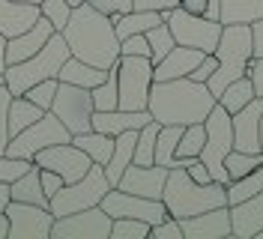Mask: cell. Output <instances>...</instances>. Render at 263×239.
<instances>
[{"label":"cell","mask_w":263,"mask_h":239,"mask_svg":"<svg viewBox=\"0 0 263 239\" xmlns=\"http://www.w3.org/2000/svg\"><path fill=\"white\" fill-rule=\"evenodd\" d=\"M60 33L66 36V45L72 51V57H78L84 63L111 69L120 60V36L114 30V18L96 9L93 3L75 6Z\"/></svg>","instance_id":"obj_1"},{"label":"cell","mask_w":263,"mask_h":239,"mask_svg":"<svg viewBox=\"0 0 263 239\" xmlns=\"http://www.w3.org/2000/svg\"><path fill=\"white\" fill-rule=\"evenodd\" d=\"M215 108V96L203 81L171 78V81H153L149 87L147 111L162 126H189L203 123L206 114Z\"/></svg>","instance_id":"obj_2"},{"label":"cell","mask_w":263,"mask_h":239,"mask_svg":"<svg viewBox=\"0 0 263 239\" xmlns=\"http://www.w3.org/2000/svg\"><path fill=\"white\" fill-rule=\"evenodd\" d=\"M162 200L167 207L171 218H189L197 212H206V209L224 207L228 204V186L224 182H195L185 168H171L167 179H164V191Z\"/></svg>","instance_id":"obj_3"},{"label":"cell","mask_w":263,"mask_h":239,"mask_svg":"<svg viewBox=\"0 0 263 239\" xmlns=\"http://www.w3.org/2000/svg\"><path fill=\"white\" fill-rule=\"evenodd\" d=\"M69 57H72V51L66 45V36L60 30H54V36L33 57L21 60V63L6 66V72H3L6 87L12 90V96H24L33 84H39V81H45V78H57L60 75V66Z\"/></svg>","instance_id":"obj_4"},{"label":"cell","mask_w":263,"mask_h":239,"mask_svg":"<svg viewBox=\"0 0 263 239\" xmlns=\"http://www.w3.org/2000/svg\"><path fill=\"white\" fill-rule=\"evenodd\" d=\"M213 54L218 57V69L213 72V78L206 81V87L218 99L228 84L248 75V63L254 60V54H251V24H224L221 39H218Z\"/></svg>","instance_id":"obj_5"},{"label":"cell","mask_w":263,"mask_h":239,"mask_svg":"<svg viewBox=\"0 0 263 239\" xmlns=\"http://www.w3.org/2000/svg\"><path fill=\"white\" fill-rule=\"evenodd\" d=\"M111 189H114V186L108 182L105 168H102V164H93L81 179L66 182L63 189L48 200V209L54 212V218H60V215H72V212H81V209L99 207L102 197H105Z\"/></svg>","instance_id":"obj_6"},{"label":"cell","mask_w":263,"mask_h":239,"mask_svg":"<svg viewBox=\"0 0 263 239\" xmlns=\"http://www.w3.org/2000/svg\"><path fill=\"white\" fill-rule=\"evenodd\" d=\"M203 126H206V141H203V150H200L197 159L206 164V171H210V176H213L215 182L230 186L224 159H228V153L233 150V120H230V114L215 102V108L206 114Z\"/></svg>","instance_id":"obj_7"},{"label":"cell","mask_w":263,"mask_h":239,"mask_svg":"<svg viewBox=\"0 0 263 239\" xmlns=\"http://www.w3.org/2000/svg\"><path fill=\"white\" fill-rule=\"evenodd\" d=\"M164 24L171 27L177 45H189V48H197L203 54H213L218 39H221V30L224 24L221 21H213L206 15H195V12H185L182 6H174V9H164L162 12Z\"/></svg>","instance_id":"obj_8"},{"label":"cell","mask_w":263,"mask_h":239,"mask_svg":"<svg viewBox=\"0 0 263 239\" xmlns=\"http://www.w3.org/2000/svg\"><path fill=\"white\" fill-rule=\"evenodd\" d=\"M153 60L120 54L117 60V84H120V108L123 111H147L149 87H153Z\"/></svg>","instance_id":"obj_9"},{"label":"cell","mask_w":263,"mask_h":239,"mask_svg":"<svg viewBox=\"0 0 263 239\" xmlns=\"http://www.w3.org/2000/svg\"><path fill=\"white\" fill-rule=\"evenodd\" d=\"M72 141V132L54 117L51 111H45L33 126H27L24 132H18L15 138L6 146V156H15V159H36V153L48 150L54 143H69Z\"/></svg>","instance_id":"obj_10"},{"label":"cell","mask_w":263,"mask_h":239,"mask_svg":"<svg viewBox=\"0 0 263 239\" xmlns=\"http://www.w3.org/2000/svg\"><path fill=\"white\" fill-rule=\"evenodd\" d=\"M93 111H96V105H93V93L87 87H75V84H66V81L57 84V96L51 102V114L72 135H81V132L93 128Z\"/></svg>","instance_id":"obj_11"},{"label":"cell","mask_w":263,"mask_h":239,"mask_svg":"<svg viewBox=\"0 0 263 239\" xmlns=\"http://www.w3.org/2000/svg\"><path fill=\"white\" fill-rule=\"evenodd\" d=\"M99 207L105 209L111 218H141L149 227L162 224L167 218V207L164 200H153V197H141V194H129L123 189H111Z\"/></svg>","instance_id":"obj_12"},{"label":"cell","mask_w":263,"mask_h":239,"mask_svg":"<svg viewBox=\"0 0 263 239\" xmlns=\"http://www.w3.org/2000/svg\"><path fill=\"white\" fill-rule=\"evenodd\" d=\"M111 224L114 218L102 207H90L54 218L51 239H111Z\"/></svg>","instance_id":"obj_13"},{"label":"cell","mask_w":263,"mask_h":239,"mask_svg":"<svg viewBox=\"0 0 263 239\" xmlns=\"http://www.w3.org/2000/svg\"><path fill=\"white\" fill-rule=\"evenodd\" d=\"M3 212L9 218V239H51L54 212L48 207L9 200Z\"/></svg>","instance_id":"obj_14"},{"label":"cell","mask_w":263,"mask_h":239,"mask_svg":"<svg viewBox=\"0 0 263 239\" xmlns=\"http://www.w3.org/2000/svg\"><path fill=\"white\" fill-rule=\"evenodd\" d=\"M33 164L60 174L63 182H75V179H81V176L93 168V159L84 153L81 146H75V143L69 141V143H54V146H48V150L36 153Z\"/></svg>","instance_id":"obj_15"},{"label":"cell","mask_w":263,"mask_h":239,"mask_svg":"<svg viewBox=\"0 0 263 239\" xmlns=\"http://www.w3.org/2000/svg\"><path fill=\"white\" fill-rule=\"evenodd\" d=\"M167 171L171 168H162V164H135L132 161L129 168L123 171V176H120V182H117L114 189H123V191H129V194H141V197H153V200H162Z\"/></svg>","instance_id":"obj_16"},{"label":"cell","mask_w":263,"mask_h":239,"mask_svg":"<svg viewBox=\"0 0 263 239\" xmlns=\"http://www.w3.org/2000/svg\"><path fill=\"white\" fill-rule=\"evenodd\" d=\"M233 120V150L260 153V123H263V96H254L242 111L230 114Z\"/></svg>","instance_id":"obj_17"},{"label":"cell","mask_w":263,"mask_h":239,"mask_svg":"<svg viewBox=\"0 0 263 239\" xmlns=\"http://www.w3.org/2000/svg\"><path fill=\"white\" fill-rule=\"evenodd\" d=\"M185 239H228L230 233V207H215L206 212H197L189 218H180Z\"/></svg>","instance_id":"obj_18"},{"label":"cell","mask_w":263,"mask_h":239,"mask_svg":"<svg viewBox=\"0 0 263 239\" xmlns=\"http://www.w3.org/2000/svg\"><path fill=\"white\" fill-rule=\"evenodd\" d=\"M54 30H57V27L51 24L48 18L39 15L33 27H27L24 33H18V36H12V39H6V66L9 63H21V60L33 57V54H36V51L54 36Z\"/></svg>","instance_id":"obj_19"},{"label":"cell","mask_w":263,"mask_h":239,"mask_svg":"<svg viewBox=\"0 0 263 239\" xmlns=\"http://www.w3.org/2000/svg\"><path fill=\"white\" fill-rule=\"evenodd\" d=\"M263 230V191L239 204H230V233L239 239H257Z\"/></svg>","instance_id":"obj_20"},{"label":"cell","mask_w":263,"mask_h":239,"mask_svg":"<svg viewBox=\"0 0 263 239\" xmlns=\"http://www.w3.org/2000/svg\"><path fill=\"white\" fill-rule=\"evenodd\" d=\"M206 54L189 45H174L164 54L159 63H153V78L156 81H171V78H185L197 69V63L203 60Z\"/></svg>","instance_id":"obj_21"},{"label":"cell","mask_w":263,"mask_h":239,"mask_svg":"<svg viewBox=\"0 0 263 239\" xmlns=\"http://www.w3.org/2000/svg\"><path fill=\"white\" fill-rule=\"evenodd\" d=\"M42 15L39 6L33 3H21V0H0V33L6 39H12L18 33L36 24V18Z\"/></svg>","instance_id":"obj_22"},{"label":"cell","mask_w":263,"mask_h":239,"mask_svg":"<svg viewBox=\"0 0 263 239\" xmlns=\"http://www.w3.org/2000/svg\"><path fill=\"white\" fill-rule=\"evenodd\" d=\"M149 120H153L149 111H123V108H114V111H93V128L111 135V138H117L120 132H129V128H144Z\"/></svg>","instance_id":"obj_23"},{"label":"cell","mask_w":263,"mask_h":239,"mask_svg":"<svg viewBox=\"0 0 263 239\" xmlns=\"http://www.w3.org/2000/svg\"><path fill=\"white\" fill-rule=\"evenodd\" d=\"M135 143H138V128L120 132V135L114 138V153H111V159H108V164H105V176H108L111 186L120 182L123 171L132 164V159H135Z\"/></svg>","instance_id":"obj_24"},{"label":"cell","mask_w":263,"mask_h":239,"mask_svg":"<svg viewBox=\"0 0 263 239\" xmlns=\"http://www.w3.org/2000/svg\"><path fill=\"white\" fill-rule=\"evenodd\" d=\"M105 78H108V69H99V66H93V63H84V60H78V57H69V60L60 66V75H57V81L75 84V87H87V90L99 87Z\"/></svg>","instance_id":"obj_25"},{"label":"cell","mask_w":263,"mask_h":239,"mask_svg":"<svg viewBox=\"0 0 263 239\" xmlns=\"http://www.w3.org/2000/svg\"><path fill=\"white\" fill-rule=\"evenodd\" d=\"M111 18H114V30L120 39L135 36V33H147L149 27H156V24L164 21L162 12H149V9H129V12H117Z\"/></svg>","instance_id":"obj_26"},{"label":"cell","mask_w":263,"mask_h":239,"mask_svg":"<svg viewBox=\"0 0 263 239\" xmlns=\"http://www.w3.org/2000/svg\"><path fill=\"white\" fill-rule=\"evenodd\" d=\"M72 143L75 146H81L84 153L93 159V164H108L111 159V153H114V138L111 135H105V132H96V128H90V132H81V135H72Z\"/></svg>","instance_id":"obj_27"},{"label":"cell","mask_w":263,"mask_h":239,"mask_svg":"<svg viewBox=\"0 0 263 239\" xmlns=\"http://www.w3.org/2000/svg\"><path fill=\"white\" fill-rule=\"evenodd\" d=\"M9 194H12V200L48 207V194L42 191V179H39V168H36V164H33L27 174L18 176L15 182H9Z\"/></svg>","instance_id":"obj_28"},{"label":"cell","mask_w":263,"mask_h":239,"mask_svg":"<svg viewBox=\"0 0 263 239\" xmlns=\"http://www.w3.org/2000/svg\"><path fill=\"white\" fill-rule=\"evenodd\" d=\"M263 18V0H221V24H254Z\"/></svg>","instance_id":"obj_29"},{"label":"cell","mask_w":263,"mask_h":239,"mask_svg":"<svg viewBox=\"0 0 263 239\" xmlns=\"http://www.w3.org/2000/svg\"><path fill=\"white\" fill-rule=\"evenodd\" d=\"M203 141H206V126H203V123H189V126H182L180 143H177V159H180L182 168H189V164L200 156Z\"/></svg>","instance_id":"obj_30"},{"label":"cell","mask_w":263,"mask_h":239,"mask_svg":"<svg viewBox=\"0 0 263 239\" xmlns=\"http://www.w3.org/2000/svg\"><path fill=\"white\" fill-rule=\"evenodd\" d=\"M42 114L45 111L39 105H33L27 96H12V102H9V138H15L18 132L33 126Z\"/></svg>","instance_id":"obj_31"},{"label":"cell","mask_w":263,"mask_h":239,"mask_svg":"<svg viewBox=\"0 0 263 239\" xmlns=\"http://www.w3.org/2000/svg\"><path fill=\"white\" fill-rule=\"evenodd\" d=\"M254 96H257V93H254V84H251V78H248V75H242V78H236L233 84H228L215 102H218V105H221L228 114H236V111H242V108H246Z\"/></svg>","instance_id":"obj_32"},{"label":"cell","mask_w":263,"mask_h":239,"mask_svg":"<svg viewBox=\"0 0 263 239\" xmlns=\"http://www.w3.org/2000/svg\"><path fill=\"white\" fill-rule=\"evenodd\" d=\"M182 126H162L156 135V164L162 168H182L177 159V143H180Z\"/></svg>","instance_id":"obj_33"},{"label":"cell","mask_w":263,"mask_h":239,"mask_svg":"<svg viewBox=\"0 0 263 239\" xmlns=\"http://www.w3.org/2000/svg\"><path fill=\"white\" fill-rule=\"evenodd\" d=\"M93 93V105H96V111H114L120 108V84H117V63L108 69V78L102 81L99 87L90 90Z\"/></svg>","instance_id":"obj_34"},{"label":"cell","mask_w":263,"mask_h":239,"mask_svg":"<svg viewBox=\"0 0 263 239\" xmlns=\"http://www.w3.org/2000/svg\"><path fill=\"white\" fill-rule=\"evenodd\" d=\"M260 164H263V153H246V150H230L228 159H224L230 182H233V179H242L246 174H251V171L260 168Z\"/></svg>","instance_id":"obj_35"},{"label":"cell","mask_w":263,"mask_h":239,"mask_svg":"<svg viewBox=\"0 0 263 239\" xmlns=\"http://www.w3.org/2000/svg\"><path fill=\"white\" fill-rule=\"evenodd\" d=\"M263 191V164L260 168H254L251 174H246L242 179H233L228 186V207L230 204H239V200H246L251 194H257Z\"/></svg>","instance_id":"obj_36"},{"label":"cell","mask_w":263,"mask_h":239,"mask_svg":"<svg viewBox=\"0 0 263 239\" xmlns=\"http://www.w3.org/2000/svg\"><path fill=\"white\" fill-rule=\"evenodd\" d=\"M147 42H149V60H153V63H159V60H162L164 54H167L171 48L177 45L174 33H171V27H167L164 21L147 30Z\"/></svg>","instance_id":"obj_37"},{"label":"cell","mask_w":263,"mask_h":239,"mask_svg":"<svg viewBox=\"0 0 263 239\" xmlns=\"http://www.w3.org/2000/svg\"><path fill=\"white\" fill-rule=\"evenodd\" d=\"M149 230L153 227L147 222H141V218H114L111 239H147Z\"/></svg>","instance_id":"obj_38"},{"label":"cell","mask_w":263,"mask_h":239,"mask_svg":"<svg viewBox=\"0 0 263 239\" xmlns=\"http://www.w3.org/2000/svg\"><path fill=\"white\" fill-rule=\"evenodd\" d=\"M57 84H60L57 78H45V81H39V84H33L24 96L30 99L33 105H39L42 111H51V102H54V96H57Z\"/></svg>","instance_id":"obj_39"},{"label":"cell","mask_w":263,"mask_h":239,"mask_svg":"<svg viewBox=\"0 0 263 239\" xmlns=\"http://www.w3.org/2000/svg\"><path fill=\"white\" fill-rule=\"evenodd\" d=\"M9 102H12V90L6 84H0V156H6L9 146Z\"/></svg>","instance_id":"obj_40"},{"label":"cell","mask_w":263,"mask_h":239,"mask_svg":"<svg viewBox=\"0 0 263 239\" xmlns=\"http://www.w3.org/2000/svg\"><path fill=\"white\" fill-rule=\"evenodd\" d=\"M33 168L30 159H15V156H0V182H15L21 174Z\"/></svg>","instance_id":"obj_41"},{"label":"cell","mask_w":263,"mask_h":239,"mask_svg":"<svg viewBox=\"0 0 263 239\" xmlns=\"http://www.w3.org/2000/svg\"><path fill=\"white\" fill-rule=\"evenodd\" d=\"M120 54H132V57H149L147 33H135V36L120 39Z\"/></svg>","instance_id":"obj_42"},{"label":"cell","mask_w":263,"mask_h":239,"mask_svg":"<svg viewBox=\"0 0 263 239\" xmlns=\"http://www.w3.org/2000/svg\"><path fill=\"white\" fill-rule=\"evenodd\" d=\"M149 236L153 239H185L182 236V224L177 222V218H171V215H167L162 224H156V227L149 230Z\"/></svg>","instance_id":"obj_43"},{"label":"cell","mask_w":263,"mask_h":239,"mask_svg":"<svg viewBox=\"0 0 263 239\" xmlns=\"http://www.w3.org/2000/svg\"><path fill=\"white\" fill-rule=\"evenodd\" d=\"M39 179H42V191L48 194V200L57 194V191L63 189L66 182H63V176L60 174H54V171H48V168H39Z\"/></svg>","instance_id":"obj_44"},{"label":"cell","mask_w":263,"mask_h":239,"mask_svg":"<svg viewBox=\"0 0 263 239\" xmlns=\"http://www.w3.org/2000/svg\"><path fill=\"white\" fill-rule=\"evenodd\" d=\"M215 69H218V57H215V54H206V57L197 63V69L189 75V78H192V81H203V84H206V81L213 78Z\"/></svg>","instance_id":"obj_45"},{"label":"cell","mask_w":263,"mask_h":239,"mask_svg":"<svg viewBox=\"0 0 263 239\" xmlns=\"http://www.w3.org/2000/svg\"><path fill=\"white\" fill-rule=\"evenodd\" d=\"M87 3H93L96 9L108 12V15H117V12H129V9H132V0H87Z\"/></svg>","instance_id":"obj_46"},{"label":"cell","mask_w":263,"mask_h":239,"mask_svg":"<svg viewBox=\"0 0 263 239\" xmlns=\"http://www.w3.org/2000/svg\"><path fill=\"white\" fill-rule=\"evenodd\" d=\"M180 6V0H132V9H149V12H164Z\"/></svg>","instance_id":"obj_47"},{"label":"cell","mask_w":263,"mask_h":239,"mask_svg":"<svg viewBox=\"0 0 263 239\" xmlns=\"http://www.w3.org/2000/svg\"><path fill=\"white\" fill-rule=\"evenodd\" d=\"M251 54H254V60L263 57V18L251 24Z\"/></svg>","instance_id":"obj_48"},{"label":"cell","mask_w":263,"mask_h":239,"mask_svg":"<svg viewBox=\"0 0 263 239\" xmlns=\"http://www.w3.org/2000/svg\"><path fill=\"white\" fill-rule=\"evenodd\" d=\"M248 78H251V84H254V93L263 96V57L248 63Z\"/></svg>","instance_id":"obj_49"},{"label":"cell","mask_w":263,"mask_h":239,"mask_svg":"<svg viewBox=\"0 0 263 239\" xmlns=\"http://www.w3.org/2000/svg\"><path fill=\"white\" fill-rule=\"evenodd\" d=\"M185 171H189V176H192L195 182H213V176H210V171H206V164H203L200 159H195L192 164H189V168H185Z\"/></svg>","instance_id":"obj_50"},{"label":"cell","mask_w":263,"mask_h":239,"mask_svg":"<svg viewBox=\"0 0 263 239\" xmlns=\"http://www.w3.org/2000/svg\"><path fill=\"white\" fill-rule=\"evenodd\" d=\"M180 6L185 12H195V15H203V9H206V0H180Z\"/></svg>","instance_id":"obj_51"},{"label":"cell","mask_w":263,"mask_h":239,"mask_svg":"<svg viewBox=\"0 0 263 239\" xmlns=\"http://www.w3.org/2000/svg\"><path fill=\"white\" fill-rule=\"evenodd\" d=\"M203 15L213 18V21H218V18H221V0H206V9H203Z\"/></svg>","instance_id":"obj_52"},{"label":"cell","mask_w":263,"mask_h":239,"mask_svg":"<svg viewBox=\"0 0 263 239\" xmlns=\"http://www.w3.org/2000/svg\"><path fill=\"white\" fill-rule=\"evenodd\" d=\"M9 200H12V194H9V182H0V212L6 209Z\"/></svg>","instance_id":"obj_53"},{"label":"cell","mask_w":263,"mask_h":239,"mask_svg":"<svg viewBox=\"0 0 263 239\" xmlns=\"http://www.w3.org/2000/svg\"><path fill=\"white\" fill-rule=\"evenodd\" d=\"M0 72H6V36L0 33Z\"/></svg>","instance_id":"obj_54"},{"label":"cell","mask_w":263,"mask_h":239,"mask_svg":"<svg viewBox=\"0 0 263 239\" xmlns=\"http://www.w3.org/2000/svg\"><path fill=\"white\" fill-rule=\"evenodd\" d=\"M0 239H9V218H6V212H0Z\"/></svg>","instance_id":"obj_55"},{"label":"cell","mask_w":263,"mask_h":239,"mask_svg":"<svg viewBox=\"0 0 263 239\" xmlns=\"http://www.w3.org/2000/svg\"><path fill=\"white\" fill-rule=\"evenodd\" d=\"M69 3V9H75V6H81V3H87V0H66Z\"/></svg>","instance_id":"obj_56"},{"label":"cell","mask_w":263,"mask_h":239,"mask_svg":"<svg viewBox=\"0 0 263 239\" xmlns=\"http://www.w3.org/2000/svg\"><path fill=\"white\" fill-rule=\"evenodd\" d=\"M21 3H33V6H42V0H21Z\"/></svg>","instance_id":"obj_57"},{"label":"cell","mask_w":263,"mask_h":239,"mask_svg":"<svg viewBox=\"0 0 263 239\" xmlns=\"http://www.w3.org/2000/svg\"><path fill=\"white\" fill-rule=\"evenodd\" d=\"M260 153H263V123H260Z\"/></svg>","instance_id":"obj_58"},{"label":"cell","mask_w":263,"mask_h":239,"mask_svg":"<svg viewBox=\"0 0 263 239\" xmlns=\"http://www.w3.org/2000/svg\"><path fill=\"white\" fill-rule=\"evenodd\" d=\"M257 239H263V230H260V233H257Z\"/></svg>","instance_id":"obj_59"}]
</instances>
